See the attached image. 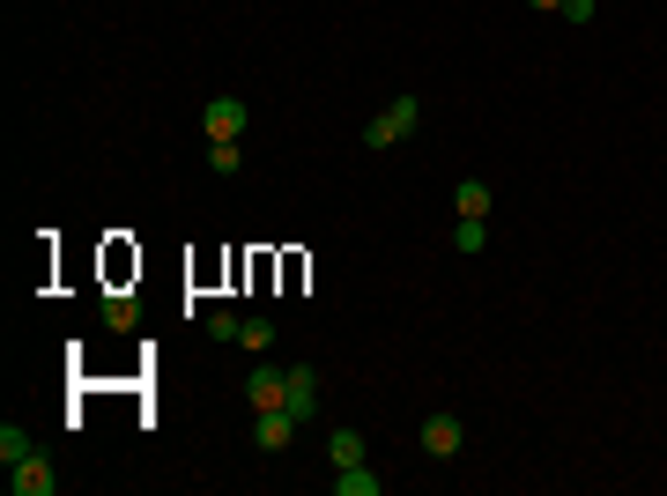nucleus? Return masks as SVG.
<instances>
[{
    "label": "nucleus",
    "instance_id": "obj_7",
    "mask_svg": "<svg viewBox=\"0 0 667 496\" xmlns=\"http://www.w3.org/2000/svg\"><path fill=\"white\" fill-rule=\"evenodd\" d=\"M246 400L252 408H282V371H275V364H252L246 371Z\"/></svg>",
    "mask_w": 667,
    "mask_h": 496
},
{
    "label": "nucleus",
    "instance_id": "obj_11",
    "mask_svg": "<svg viewBox=\"0 0 667 496\" xmlns=\"http://www.w3.org/2000/svg\"><path fill=\"white\" fill-rule=\"evenodd\" d=\"M327 459L334 467H356L364 459V430H327Z\"/></svg>",
    "mask_w": 667,
    "mask_h": 496
},
{
    "label": "nucleus",
    "instance_id": "obj_13",
    "mask_svg": "<svg viewBox=\"0 0 667 496\" xmlns=\"http://www.w3.org/2000/svg\"><path fill=\"white\" fill-rule=\"evenodd\" d=\"M453 207H460V215H490V186H482V178H460Z\"/></svg>",
    "mask_w": 667,
    "mask_h": 496
},
{
    "label": "nucleus",
    "instance_id": "obj_12",
    "mask_svg": "<svg viewBox=\"0 0 667 496\" xmlns=\"http://www.w3.org/2000/svg\"><path fill=\"white\" fill-rule=\"evenodd\" d=\"M275 341H282V333H275V319H246V327H238V348H246V356H267Z\"/></svg>",
    "mask_w": 667,
    "mask_h": 496
},
{
    "label": "nucleus",
    "instance_id": "obj_8",
    "mask_svg": "<svg viewBox=\"0 0 667 496\" xmlns=\"http://www.w3.org/2000/svg\"><path fill=\"white\" fill-rule=\"evenodd\" d=\"M334 496H378V474L356 459V467H334Z\"/></svg>",
    "mask_w": 667,
    "mask_h": 496
},
{
    "label": "nucleus",
    "instance_id": "obj_16",
    "mask_svg": "<svg viewBox=\"0 0 667 496\" xmlns=\"http://www.w3.org/2000/svg\"><path fill=\"white\" fill-rule=\"evenodd\" d=\"M238 327H246L238 311H215V319H209V341H238Z\"/></svg>",
    "mask_w": 667,
    "mask_h": 496
},
{
    "label": "nucleus",
    "instance_id": "obj_5",
    "mask_svg": "<svg viewBox=\"0 0 667 496\" xmlns=\"http://www.w3.org/2000/svg\"><path fill=\"white\" fill-rule=\"evenodd\" d=\"M290 437H297L290 408H252V445H260V453H290Z\"/></svg>",
    "mask_w": 667,
    "mask_h": 496
},
{
    "label": "nucleus",
    "instance_id": "obj_17",
    "mask_svg": "<svg viewBox=\"0 0 667 496\" xmlns=\"http://www.w3.org/2000/svg\"><path fill=\"white\" fill-rule=\"evenodd\" d=\"M564 23H593V0H564Z\"/></svg>",
    "mask_w": 667,
    "mask_h": 496
},
{
    "label": "nucleus",
    "instance_id": "obj_9",
    "mask_svg": "<svg viewBox=\"0 0 667 496\" xmlns=\"http://www.w3.org/2000/svg\"><path fill=\"white\" fill-rule=\"evenodd\" d=\"M30 453H38V437L23 422H0V467H15V459H30Z\"/></svg>",
    "mask_w": 667,
    "mask_h": 496
},
{
    "label": "nucleus",
    "instance_id": "obj_1",
    "mask_svg": "<svg viewBox=\"0 0 667 496\" xmlns=\"http://www.w3.org/2000/svg\"><path fill=\"white\" fill-rule=\"evenodd\" d=\"M416 119H423L416 97H393V104H386V112L364 126V149H393V141H408V133H416Z\"/></svg>",
    "mask_w": 667,
    "mask_h": 496
},
{
    "label": "nucleus",
    "instance_id": "obj_10",
    "mask_svg": "<svg viewBox=\"0 0 667 496\" xmlns=\"http://www.w3.org/2000/svg\"><path fill=\"white\" fill-rule=\"evenodd\" d=\"M490 245V215H460L453 222V252H482Z\"/></svg>",
    "mask_w": 667,
    "mask_h": 496
},
{
    "label": "nucleus",
    "instance_id": "obj_6",
    "mask_svg": "<svg viewBox=\"0 0 667 496\" xmlns=\"http://www.w3.org/2000/svg\"><path fill=\"white\" fill-rule=\"evenodd\" d=\"M460 445H467V422H460V415H430V422H423V453L430 459H453Z\"/></svg>",
    "mask_w": 667,
    "mask_h": 496
},
{
    "label": "nucleus",
    "instance_id": "obj_14",
    "mask_svg": "<svg viewBox=\"0 0 667 496\" xmlns=\"http://www.w3.org/2000/svg\"><path fill=\"white\" fill-rule=\"evenodd\" d=\"M209 164L230 178V170H246V149H238V141H209Z\"/></svg>",
    "mask_w": 667,
    "mask_h": 496
},
{
    "label": "nucleus",
    "instance_id": "obj_18",
    "mask_svg": "<svg viewBox=\"0 0 667 496\" xmlns=\"http://www.w3.org/2000/svg\"><path fill=\"white\" fill-rule=\"evenodd\" d=\"M527 8H542V15H549V8H556V15H564V0H527Z\"/></svg>",
    "mask_w": 667,
    "mask_h": 496
},
{
    "label": "nucleus",
    "instance_id": "obj_4",
    "mask_svg": "<svg viewBox=\"0 0 667 496\" xmlns=\"http://www.w3.org/2000/svg\"><path fill=\"white\" fill-rule=\"evenodd\" d=\"M282 408H290L297 422H312V408H319V371H312V364H290V371H282Z\"/></svg>",
    "mask_w": 667,
    "mask_h": 496
},
{
    "label": "nucleus",
    "instance_id": "obj_3",
    "mask_svg": "<svg viewBox=\"0 0 667 496\" xmlns=\"http://www.w3.org/2000/svg\"><path fill=\"white\" fill-rule=\"evenodd\" d=\"M8 489H15V496H52V489H60V467H52L45 453L15 459V467H8Z\"/></svg>",
    "mask_w": 667,
    "mask_h": 496
},
{
    "label": "nucleus",
    "instance_id": "obj_15",
    "mask_svg": "<svg viewBox=\"0 0 667 496\" xmlns=\"http://www.w3.org/2000/svg\"><path fill=\"white\" fill-rule=\"evenodd\" d=\"M134 319H141V311H134V304H126V296H104V327H134Z\"/></svg>",
    "mask_w": 667,
    "mask_h": 496
},
{
    "label": "nucleus",
    "instance_id": "obj_2",
    "mask_svg": "<svg viewBox=\"0 0 667 496\" xmlns=\"http://www.w3.org/2000/svg\"><path fill=\"white\" fill-rule=\"evenodd\" d=\"M201 126H209V141H246V97H209V112H201Z\"/></svg>",
    "mask_w": 667,
    "mask_h": 496
}]
</instances>
